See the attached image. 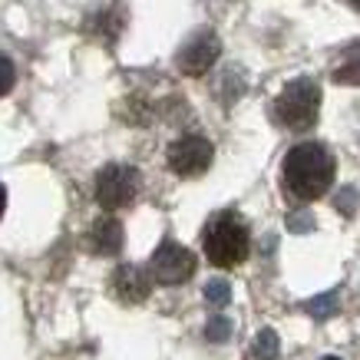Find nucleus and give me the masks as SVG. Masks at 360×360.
<instances>
[{"instance_id":"dca6fc26","label":"nucleus","mask_w":360,"mask_h":360,"mask_svg":"<svg viewBox=\"0 0 360 360\" xmlns=\"http://www.w3.org/2000/svg\"><path fill=\"white\" fill-rule=\"evenodd\" d=\"M350 198H354V188H344V192H340V198H338V208L344 212V215H350V212H354V208H350Z\"/></svg>"},{"instance_id":"ddd939ff","label":"nucleus","mask_w":360,"mask_h":360,"mask_svg":"<svg viewBox=\"0 0 360 360\" xmlns=\"http://www.w3.org/2000/svg\"><path fill=\"white\" fill-rule=\"evenodd\" d=\"M328 307L334 311V295H321V297H314V301H307L304 311L307 314H314V317H324L328 314Z\"/></svg>"},{"instance_id":"4468645a","label":"nucleus","mask_w":360,"mask_h":360,"mask_svg":"<svg viewBox=\"0 0 360 360\" xmlns=\"http://www.w3.org/2000/svg\"><path fill=\"white\" fill-rule=\"evenodd\" d=\"M205 295H208V301H212V304H225V301H229V284H225V281H212L205 288Z\"/></svg>"},{"instance_id":"1a4fd4ad","label":"nucleus","mask_w":360,"mask_h":360,"mask_svg":"<svg viewBox=\"0 0 360 360\" xmlns=\"http://www.w3.org/2000/svg\"><path fill=\"white\" fill-rule=\"evenodd\" d=\"M86 245L93 255H120L122 248V225L116 219H99L93 221V229L86 235Z\"/></svg>"},{"instance_id":"2eb2a0df","label":"nucleus","mask_w":360,"mask_h":360,"mask_svg":"<svg viewBox=\"0 0 360 360\" xmlns=\"http://www.w3.org/2000/svg\"><path fill=\"white\" fill-rule=\"evenodd\" d=\"M208 338H212V340H225V338H229V321L215 317V321L208 324Z\"/></svg>"},{"instance_id":"20e7f679","label":"nucleus","mask_w":360,"mask_h":360,"mask_svg":"<svg viewBox=\"0 0 360 360\" xmlns=\"http://www.w3.org/2000/svg\"><path fill=\"white\" fill-rule=\"evenodd\" d=\"M139 172L132 165H120L112 162L106 169H99L96 175V202L106 212H120V208L132 205L139 195Z\"/></svg>"},{"instance_id":"9b49d317","label":"nucleus","mask_w":360,"mask_h":360,"mask_svg":"<svg viewBox=\"0 0 360 360\" xmlns=\"http://www.w3.org/2000/svg\"><path fill=\"white\" fill-rule=\"evenodd\" d=\"M13 83H17V70H13V60L11 56L0 53V96H7L13 89Z\"/></svg>"},{"instance_id":"423d86ee","label":"nucleus","mask_w":360,"mask_h":360,"mask_svg":"<svg viewBox=\"0 0 360 360\" xmlns=\"http://www.w3.org/2000/svg\"><path fill=\"white\" fill-rule=\"evenodd\" d=\"M212 155H215V149L205 136H182L169 146V169L182 179H195V175L208 172Z\"/></svg>"},{"instance_id":"39448f33","label":"nucleus","mask_w":360,"mask_h":360,"mask_svg":"<svg viewBox=\"0 0 360 360\" xmlns=\"http://www.w3.org/2000/svg\"><path fill=\"white\" fill-rule=\"evenodd\" d=\"M195 264H198L195 255H192L186 245H179V241H162V245L155 248L153 262H149V274L162 284H182L195 274Z\"/></svg>"},{"instance_id":"9d476101","label":"nucleus","mask_w":360,"mask_h":360,"mask_svg":"<svg viewBox=\"0 0 360 360\" xmlns=\"http://www.w3.org/2000/svg\"><path fill=\"white\" fill-rule=\"evenodd\" d=\"M330 77H334V83H340V86H360V44H350L340 50Z\"/></svg>"},{"instance_id":"7ed1b4c3","label":"nucleus","mask_w":360,"mask_h":360,"mask_svg":"<svg viewBox=\"0 0 360 360\" xmlns=\"http://www.w3.org/2000/svg\"><path fill=\"white\" fill-rule=\"evenodd\" d=\"M317 110H321V86L314 79H291L281 89V96L274 99V116L291 132L311 129L317 122Z\"/></svg>"},{"instance_id":"f257e3e1","label":"nucleus","mask_w":360,"mask_h":360,"mask_svg":"<svg viewBox=\"0 0 360 360\" xmlns=\"http://www.w3.org/2000/svg\"><path fill=\"white\" fill-rule=\"evenodd\" d=\"M334 172H338V162L321 142H301L284 155V188L297 202H314L328 195V188L334 186Z\"/></svg>"},{"instance_id":"f8f14e48","label":"nucleus","mask_w":360,"mask_h":360,"mask_svg":"<svg viewBox=\"0 0 360 360\" xmlns=\"http://www.w3.org/2000/svg\"><path fill=\"white\" fill-rule=\"evenodd\" d=\"M255 354H258L262 360H268V357L278 354V340H274L271 330H262V338H258V344H255Z\"/></svg>"},{"instance_id":"6e6552de","label":"nucleus","mask_w":360,"mask_h":360,"mask_svg":"<svg viewBox=\"0 0 360 360\" xmlns=\"http://www.w3.org/2000/svg\"><path fill=\"white\" fill-rule=\"evenodd\" d=\"M112 295L120 297L122 304H142L153 295V274L139 264H120L112 271Z\"/></svg>"},{"instance_id":"0eeeda50","label":"nucleus","mask_w":360,"mask_h":360,"mask_svg":"<svg viewBox=\"0 0 360 360\" xmlns=\"http://www.w3.org/2000/svg\"><path fill=\"white\" fill-rule=\"evenodd\" d=\"M219 53H221L219 37L212 30H198L195 37H188V44L179 50L175 66H179L186 77H202V73H208V70L215 66Z\"/></svg>"},{"instance_id":"a211bd4d","label":"nucleus","mask_w":360,"mask_h":360,"mask_svg":"<svg viewBox=\"0 0 360 360\" xmlns=\"http://www.w3.org/2000/svg\"><path fill=\"white\" fill-rule=\"evenodd\" d=\"M354 7H360V0H354Z\"/></svg>"},{"instance_id":"f3484780","label":"nucleus","mask_w":360,"mask_h":360,"mask_svg":"<svg viewBox=\"0 0 360 360\" xmlns=\"http://www.w3.org/2000/svg\"><path fill=\"white\" fill-rule=\"evenodd\" d=\"M4 208H7V188L0 186V215H4Z\"/></svg>"},{"instance_id":"f03ea898","label":"nucleus","mask_w":360,"mask_h":360,"mask_svg":"<svg viewBox=\"0 0 360 360\" xmlns=\"http://www.w3.org/2000/svg\"><path fill=\"white\" fill-rule=\"evenodd\" d=\"M202 248H205V258L215 268H235V264L248 258L251 248L248 225L235 212H219V215L208 219L205 235H202Z\"/></svg>"}]
</instances>
